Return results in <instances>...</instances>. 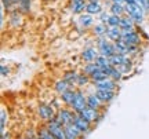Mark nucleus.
Wrapping results in <instances>:
<instances>
[{
	"instance_id": "9b49d317",
	"label": "nucleus",
	"mask_w": 149,
	"mask_h": 139,
	"mask_svg": "<svg viewBox=\"0 0 149 139\" xmlns=\"http://www.w3.org/2000/svg\"><path fill=\"white\" fill-rule=\"evenodd\" d=\"M93 86L95 87V90H108V91H116L117 83L113 81L112 79H105L102 81H97V83H91Z\"/></svg>"
},
{
	"instance_id": "a211bd4d",
	"label": "nucleus",
	"mask_w": 149,
	"mask_h": 139,
	"mask_svg": "<svg viewBox=\"0 0 149 139\" xmlns=\"http://www.w3.org/2000/svg\"><path fill=\"white\" fill-rule=\"evenodd\" d=\"M109 61H111L112 66L119 68V66H122L123 64L128 62V61H130V57H128V55H123V54H117L116 53L115 55H112L111 58H109Z\"/></svg>"
},
{
	"instance_id": "c756f323",
	"label": "nucleus",
	"mask_w": 149,
	"mask_h": 139,
	"mask_svg": "<svg viewBox=\"0 0 149 139\" xmlns=\"http://www.w3.org/2000/svg\"><path fill=\"white\" fill-rule=\"evenodd\" d=\"M90 83H91V77H90V76L84 75V73H80L79 77H77V81H76V87L83 88V87L88 86Z\"/></svg>"
},
{
	"instance_id": "cd10ccee",
	"label": "nucleus",
	"mask_w": 149,
	"mask_h": 139,
	"mask_svg": "<svg viewBox=\"0 0 149 139\" xmlns=\"http://www.w3.org/2000/svg\"><path fill=\"white\" fill-rule=\"evenodd\" d=\"M8 123V112L4 106L1 107V112H0V129H1V134L6 132V125Z\"/></svg>"
},
{
	"instance_id": "473e14b6",
	"label": "nucleus",
	"mask_w": 149,
	"mask_h": 139,
	"mask_svg": "<svg viewBox=\"0 0 149 139\" xmlns=\"http://www.w3.org/2000/svg\"><path fill=\"white\" fill-rule=\"evenodd\" d=\"M120 21H122V17H119V15H112L109 17V19H108V26H112V28H117V26H120Z\"/></svg>"
},
{
	"instance_id": "aec40b11",
	"label": "nucleus",
	"mask_w": 149,
	"mask_h": 139,
	"mask_svg": "<svg viewBox=\"0 0 149 139\" xmlns=\"http://www.w3.org/2000/svg\"><path fill=\"white\" fill-rule=\"evenodd\" d=\"M122 33H123L122 29H120L119 26L117 28L108 26V30H107V35H105V36H107L111 41L115 43V41H117V40H120V39H122Z\"/></svg>"
},
{
	"instance_id": "f03ea898",
	"label": "nucleus",
	"mask_w": 149,
	"mask_h": 139,
	"mask_svg": "<svg viewBox=\"0 0 149 139\" xmlns=\"http://www.w3.org/2000/svg\"><path fill=\"white\" fill-rule=\"evenodd\" d=\"M76 114H77V113L73 112L72 107L64 106V107H61L59 110H57L55 118H57L64 127H66V125H69V124H73V120H74V116H76Z\"/></svg>"
},
{
	"instance_id": "c9c22d12",
	"label": "nucleus",
	"mask_w": 149,
	"mask_h": 139,
	"mask_svg": "<svg viewBox=\"0 0 149 139\" xmlns=\"http://www.w3.org/2000/svg\"><path fill=\"white\" fill-rule=\"evenodd\" d=\"M117 69L122 72V75H127V73H130V72L133 70V65H131V61H128V62H126V64H123L122 66H119Z\"/></svg>"
},
{
	"instance_id": "4be33fe9",
	"label": "nucleus",
	"mask_w": 149,
	"mask_h": 139,
	"mask_svg": "<svg viewBox=\"0 0 149 139\" xmlns=\"http://www.w3.org/2000/svg\"><path fill=\"white\" fill-rule=\"evenodd\" d=\"M134 26H135V22L130 18L128 15H123L122 21H120V29L122 32H128V30H134Z\"/></svg>"
},
{
	"instance_id": "4c0bfd02",
	"label": "nucleus",
	"mask_w": 149,
	"mask_h": 139,
	"mask_svg": "<svg viewBox=\"0 0 149 139\" xmlns=\"http://www.w3.org/2000/svg\"><path fill=\"white\" fill-rule=\"evenodd\" d=\"M109 17H111V12H108V11H102L101 14L98 15V19H100V22H101V24H105V25H107Z\"/></svg>"
},
{
	"instance_id": "a18cd8bd",
	"label": "nucleus",
	"mask_w": 149,
	"mask_h": 139,
	"mask_svg": "<svg viewBox=\"0 0 149 139\" xmlns=\"http://www.w3.org/2000/svg\"><path fill=\"white\" fill-rule=\"evenodd\" d=\"M88 1H100V0H88Z\"/></svg>"
},
{
	"instance_id": "79ce46f5",
	"label": "nucleus",
	"mask_w": 149,
	"mask_h": 139,
	"mask_svg": "<svg viewBox=\"0 0 149 139\" xmlns=\"http://www.w3.org/2000/svg\"><path fill=\"white\" fill-rule=\"evenodd\" d=\"M0 73H1L3 77H6V76L8 75V68H6V65H1V72Z\"/></svg>"
},
{
	"instance_id": "a878e982",
	"label": "nucleus",
	"mask_w": 149,
	"mask_h": 139,
	"mask_svg": "<svg viewBox=\"0 0 149 139\" xmlns=\"http://www.w3.org/2000/svg\"><path fill=\"white\" fill-rule=\"evenodd\" d=\"M100 70H102V69L95 64V62H90V64H86L84 66H83V73L87 76H90V77L94 75V73L100 72Z\"/></svg>"
},
{
	"instance_id": "9d476101",
	"label": "nucleus",
	"mask_w": 149,
	"mask_h": 139,
	"mask_svg": "<svg viewBox=\"0 0 149 139\" xmlns=\"http://www.w3.org/2000/svg\"><path fill=\"white\" fill-rule=\"evenodd\" d=\"M122 39L127 44H135V46H139L141 41H142L141 35H139L135 29H134V30H128V32H123L122 33Z\"/></svg>"
},
{
	"instance_id": "5701e85b",
	"label": "nucleus",
	"mask_w": 149,
	"mask_h": 139,
	"mask_svg": "<svg viewBox=\"0 0 149 139\" xmlns=\"http://www.w3.org/2000/svg\"><path fill=\"white\" fill-rule=\"evenodd\" d=\"M54 88H55V91L61 95L62 92L68 91V90H69V88H72V87H70V84L65 80V79H59V80H57L55 83H54Z\"/></svg>"
},
{
	"instance_id": "2f4dec72",
	"label": "nucleus",
	"mask_w": 149,
	"mask_h": 139,
	"mask_svg": "<svg viewBox=\"0 0 149 139\" xmlns=\"http://www.w3.org/2000/svg\"><path fill=\"white\" fill-rule=\"evenodd\" d=\"M31 1L32 0H18V10L24 14H28L31 11Z\"/></svg>"
},
{
	"instance_id": "7c9ffc66",
	"label": "nucleus",
	"mask_w": 149,
	"mask_h": 139,
	"mask_svg": "<svg viewBox=\"0 0 149 139\" xmlns=\"http://www.w3.org/2000/svg\"><path fill=\"white\" fill-rule=\"evenodd\" d=\"M37 136L40 139H57L55 136H54L50 131H48V128L44 125V127H42V128L37 131Z\"/></svg>"
},
{
	"instance_id": "37998d69",
	"label": "nucleus",
	"mask_w": 149,
	"mask_h": 139,
	"mask_svg": "<svg viewBox=\"0 0 149 139\" xmlns=\"http://www.w3.org/2000/svg\"><path fill=\"white\" fill-rule=\"evenodd\" d=\"M0 139H10V134H8V132H7V134H6V132L4 134H1V138Z\"/></svg>"
},
{
	"instance_id": "423d86ee",
	"label": "nucleus",
	"mask_w": 149,
	"mask_h": 139,
	"mask_svg": "<svg viewBox=\"0 0 149 139\" xmlns=\"http://www.w3.org/2000/svg\"><path fill=\"white\" fill-rule=\"evenodd\" d=\"M77 114H80L86 121H88V123H91V124L100 123L102 118H104V113L100 112V110H97V109H91V107H86L83 112L77 113Z\"/></svg>"
},
{
	"instance_id": "f257e3e1",
	"label": "nucleus",
	"mask_w": 149,
	"mask_h": 139,
	"mask_svg": "<svg viewBox=\"0 0 149 139\" xmlns=\"http://www.w3.org/2000/svg\"><path fill=\"white\" fill-rule=\"evenodd\" d=\"M97 50L100 55H104L107 58H111L112 55L116 54L115 50V43L111 41L107 36H102V37H97Z\"/></svg>"
},
{
	"instance_id": "b1692460",
	"label": "nucleus",
	"mask_w": 149,
	"mask_h": 139,
	"mask_svg": "<svg viewBox=\"0 0 149 139\" xmlns=\"http://www.w3.org/2000/svg\"><path fill=\"white\" fill-rule=\"evenodd\" d=\"M79 75H80V73H77L76 70H68V72L64 75V77H62V79H65V80L70 84V87H72V88H74V87H76V81H77Z\"/></svg>"
},
{
	"instance_id": "c03bdc74",
	"label": "nucleus",
	"mask_w": 149,
	"mask_h": 139,
	"mask_svg": "<svg viewBox=\"0 0 149 139\" xmlns=\"http://www.w3.org/2000/svg\"><path fill=\"white\" fill-rule=\"evenodd\" d=\"M148 14H149V0H148Z\"/></svg>"
},
{
	"instance_id": "a19ab883",
	"label": "nucleus",
	"mask_w": 149,
	"mask_h": 139,
	"mask_svg": "<svg viewBox=\"0 0 149 139\" xmlns=\"http://www.w3.org/2000/svg\"><path fill=\"white\" fill-rule=\"evenodd\" d=\"M113 69H115V66H112V65H108V66H105V68H102V72H104V73H105L108 77H111L112 72H113Z\"/></svg>"
},
{
	"instance_id": "09e8293b",
	"label": "nucleus",
	"mask_w": 149,
	"mask_h": 139,
	"mask_svg": "<svg viewBox=\"0 0 149 139\" xmlns=\"http://www.w3.org/2000/svg\"><path fill=\"white\" fill-rule=\"evenodd\" d=\"M109 1H111V0H109Z\"/></svg>"
},
{
	"instance_id": "7ed1b4c3",
	"label": "nucleus",
	"mask_w": 149,
	"mask_h": 139,
	"mask_svg": "<svg viewBox=\"0 0 149 139\" xmlns=\"http://www.w3.org/2000/svg\"><path fill=\"white\" fill-rule=\"evenodd\" d=\"M126 15L130 17L135 24H141L144 21L146 12L144 11L142 7H139L137 3H134V4H126Z\"/></svg>"
},
{
	"instance_id": "72a5a7b5",
	"label": "nucleus",
	"mask_w": 149,
	"mask_h": 139,
	"mask_svg": "<svg viewBox=\"0 0 149 139\" xmlns=\"http://www.w3.org/2000/svg\"><path fill=\"white\" fill-rule=\"evenodd\" d=\"M95 64L102 69V68H105V66H108V65H111V61H109V58H107V57L100 55V57L95 59Z\"/></svg>"
},
{
	"instance_id": "f3484780",
	"label": "nucleus",
	"mask_w": 149,
	"mask_h": 139,
	"mask_svg": "<svg viewBox=\"0 0 149 139\" xmlns=\"http://www.w3.org/2000/svg\"><path fill=\"white\" fill-rule=\"evenodd\" d=\"M109 12L112 15H126V4L124 3H111L109 4Z\"/></svg>"
},
{
	"instance_id": "1a4fd4ad",
	"label": "nucleus",
	"mask_w": 149,
	"mask_h": 139,
	"mask_svg": "<svg viewBox=\"0 0 149 139\" xmlns=\"http://www.w3.org/2000/svg\"><path fill=\"white\" fill-rule=\"evenodd\" d=\"M73 124L80 129V131H81V132H83V135H84V136H86V135H88L91 131H93V124L88 123V121H86V120L81 117L80 114H76V116H74Z\"/></svg>"
},
{
	"instance_id": "6e6552de",
	"label": "nucleus",
	"mask_w": 149,
	"mask_h": 139,
	"mask_svg": "<svg viewBox=\"0 0 149 139\" xmlns=\"http://www.w3.org/2000/svg\"><path fill=\"white\" fill-rule=\"evenodd\" d=\"M24 12L15 8V10H13L8 12V25L11 28H14V29H18V28H21L24 25Z\"/></svg>"
},
{
	"instance_id": "6ab92c4d",
	"label": "nucleus",
	"mask_w": 149,
	"mask_h": 139,
	"mask_svg": "<svg viewBox=\"0 0 149 139\" xmlns=\"http://www.w3.org/2000/svg\"><path fill=\"white\" fill-rule=\"evenodd\" d=\"M102 6L100 1H88L86 7V12H88L90 15H100L102 12Z\"/></svg>"
},
{
	"instance_id": "f8f14e48",
	"label": "nucleus",
	"mask_w": 149,
	"mask_h": 139,
	"mask_svg": "<svg viewBox=\"0 0 149 139\" xmlns=\"http://www.w3.org/2000/svg\"><path fill=\"white\" fill-rule=\"evenodd\" d=\"M100 57V53L98 50L94 47H87L81 53V59L84 61L86 64H90V62H95V59Z\"/></svg>"
},
{
	"instance_id": "ddd939ff",
	"label": "nucleus",
	"mask_w": 149,
	"mask_h": 139,
	"mask_svg": "<svg viewBox=\"0 0 149 139\" xmlns=\"http://www.w3.org/2000/svg\"><path fill=\"white\" fill-rule=\"evenodd\" d=\"M87 3L88 1H86V0H70L69 8L73 14H83L86 11Z\"/></svg>"
},
{
	"instance_id": "de8ad7c7",
	"label": "nucleus",
	"mask_w": 149,
	"mask_h": 139,
	"mask_svg": "<svg viewBox=\"0 0 149 139\" xmlns=\"http://www.w3.org/2000/svg\"><path fill=\"white\" fill-rule=\"evenodd\" d=\"M86 1H88V0H86Z\"/></svg>"
},
{
	"instance_id": "393cba45",
	"label": "nucleus",
	"mask_w": 149,
	"mask_h": 139,
	"mask_svg": "<svg viewBox=\"0 0 149 139\" xmlns=\"http://www.w3.org/2000/svg\"><path fill=\"white\" fill-rule=\"evenodd\" d=\"M79 22H80V25L86 29V28L93 26L94 19H93V15H90L88 12H83V14H80V17H79Z\"/></svg>"
},
{
	"instance_id": "412c9836",
	"label": "nucleus",
	"mask_w": 149,
	"mask_h": 139,
	"mask_svg": "<svg viewBox=\"0 0 149 139\" xmlns=\"http://www.w3.org/2000/svg\"><path fill=\"white\" fill-rule=\"evenodd\" d=\"M87 106L91 107V109L101 110V107L104 106V103L98 99V96H97L95 92H94V94H88V95H87Z\"/></svg>"
},
{
	"instance_id": "4468645a",
	"label": "nucleus",
	"mask_w": 149,
	"mask_h": 139,
	"mask_svg": "<svg viewBox=\"0 0 149 139\" xmlns=\"http://www.w3.org/2000/svg\"><path fill=\"white\" fill-rule=\"evenodd\" d=\"M65 135H66V139H79L81 136H84L83 132L74 124H69L65 127Z\"/></svg>"
},
{
	"instance_id": "c85d7f7f",
	"label": "nucleus",
	"mask_w": 149,
	"mask_h": 139,
	"mask_svg": "<svg viewBox=\"0 0 149 139\" xmlns=\"http://www.w3.org/2000/svg\"><path fill=\"white\" fill-rule=\"evenodd\" d=\"M107 30H108V25L105 24H98L95 26H93V33L97 37H102L107 35Z\"/></svg>"
},
{
	"instance_id": "bb28decb",
	"label": "nucleus",
	"mask_w": 149,
	"mask_h": 139,
	"mask_svg": "<svg viewBox=\"0 0 149 139\" xmlns=\"http://www.w3.org/2000/svg\"><path fill=\"white\" fill-rule=\"evenodd\" d=\"M115 50H116L117 54H123V55H128V44L120 39V40H117L115 41ZM130 57V55H128Z\"/></svg>"
},
{
	"instance_id": "39448f33",
	"label": "nucleus",
	"mask_w": 149,
	"mask_h": 139,
	"mask_svg": "<svg viewBox=\"0 0 149 139\" xmlns=\"http://www.w3.org/2000/svg\"><path fill=\"white\" fill-rule=\"evenodd\" d=\"M46 127H47L48 131H50V132H51L57 139H66V135H65V127L59 123L57 118L47 121V123H46Z\"/></svg>"
},
{
	"instance_id": "ea45409f",
	"label": "nucleus",
	"mask_w": 149,
	"mask_h": 139,
	"mask_svg": "<svg viewBox=\"0 0 149 139\" xmlns=\"http://www.w3.org/2000/svg\"><path fill=\"white\" fill-rule=\"evenodd\" d=\"M135 3H137L139 7H142L144 11L148 14V0H135Z\"/></svg>"
},
{
	"instance_id": "dca6fc26",
	"label": "nucleus",
	"mask_w": 149,
	"mask_h": 139,
	"mask_svg": "<svg viewBox=\"0 0 149 139\" xmlns=\"http://www.w3.org/2000/svg\"><path fill=\"white\" fill-rule=\"evenodd\" d=\"M76 91H77V90H74V88H69L68 91H65L61 94V101L65 103V106L72 107L74 98H76Z\"/></svg>"
},
{
	"instance_id": "20e7f679",
	"label": "nucleus",
	"mask_w": 149,
	"mask_h": 139,
	"mask_svg": "<svg viewBox=\"0 0 149 139\" xmlns=\"http://www.w3.org/2000/svg\"><path fill=\"white\" fill-rule=\"evenodd\" d=\"M36 114L39 117L44 120L46 123L50 120H54L57 116V110L53 107V105H48V103H40L36 109Z\"/></svg>"
},
{
	"instance_id": "f704fd0d",
	"label": "nucleus",
	"mask_w": 149,
	"mask_h": 139,
	"mask_svg": "<svg viewBox=\"0 0 149 139\" xmlns=\"http://www.w3.org/2000/svg\"><path fill=\"white\" fill-rule=\"evenodd\" d=\"M105 79H108V76L102 72V70H100V72H97V73H94V75L91 76V83H97V81H102L105 80Z\"/></svg>"
},
{
	"instance_id": "58836bf2",
	"label": "nucleus",
	"mask_w": 149,
	"mask_h": 139,
	"mask_svg": "<svg viewBox=\"0 0 149 139\" xmlns=\"http://www.w3.org/2000/svg\"><path fill=\"white\" fill-rule=\"evenodd\" d=\"M139 51V46H135V44H128V55H134Z\"/></svg>"
},
{
	"instance_id": "e433bc0d",
	"label": "nucleus",
	"mask_w": 149,
	"mask_h": 139,
	"mask_svg": "<svg viewBox=\"0 0 149 139\" xmlns=\"http://www.w3.org/2000/svg\"><path fill=\"white\" fill-rule=\"evenodd\" d=\"M109 79H112V80L113 81H120L122 80V72H120V70L117 69V68H115V69H113V72H112V75H111V77H109Z\"/></svg>"
},
{
	"instance_id": "49530a36",
	"label": "nucleus",
	"mask_w": 149,
	"mask_h": 139,
	"mask_svg": "<svg viewBox=\"0 0 149 139\" xmlns=\"http://www.w3.org/2000/svg\"><path fill=\"white\" fill-rule=\"evenodd\" d=\"M33 139H40V138H39V136H35V138H33Z\"/></svg>"
},
{
	"instance_id": "2eb2a0df",
	"label": "nucleus",
	"mask_w": 149,
	"mask_h": 139,
	"mask_svg": "<svg viewBox=\"0 0 149 139\" xmlns=\"http://www.w3.org/2000/svg\"><path fill=\"white\" fill-rule=\"evenodd\" d=\"M95 95L98 96V99L105 105L116 96V91H108V90H95Z\"/></svg>"
},
{
	"instance_id": "0eeeda50",
	"label": "nucleus",
	"mask_w": 149,
	"mask_h": 139,
	"mask_svg": "<svg viewBox=\"0 0 149 139\" xmlns=\"http://www.w3.org/2000/svg\"><path fill=\"white\" fill-rule=\"evenodd\" d=\"M86 107H88L87 106V95L81 90H77L76 91V98H74L73 105H72V109L76 113H81Z\"/></svg>"
}]
</instances>
